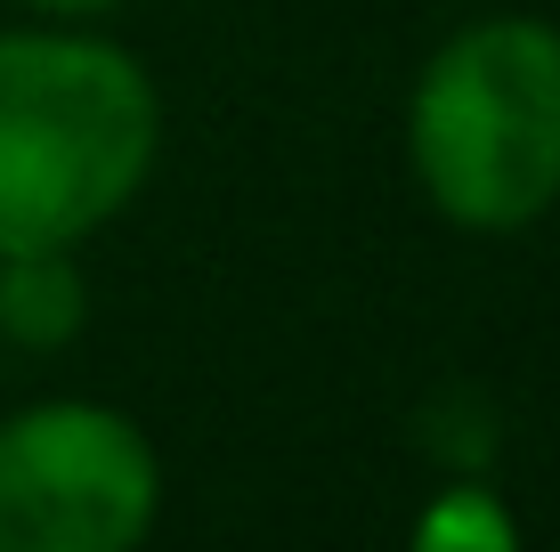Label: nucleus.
<instances>
[{
  "instance_id": "6",
  "label": "nucleus",
  "mask_w": 560,
  "mask_h": 552,
  "mask_svg": "<svg viewBox=\"0 0 560 552\" xmlns=\"http://www.w3.org/2000/svg\"><path fill=\"white\" fill-rule=\"evenodd\" d=\"M42 16H106V9H122V0H33Z\"/></svg>"
},
{
  "instance_id": "4",
  "label": "nucleus",
  "mask_w": 560,
  "mask_h": 552,
  "mask_svg": "<svg viewBox=\"0 0 560 552\" xmlns=\"http://www.w3.org/2000/svg\"><path fill=\"white\" fill-rule=\"evenodd\" d=\"M0 326L25 350H57L82 333V269L73 252H9L0 260Z\"/></svg>"
},
{
  "instance_id": "1",
  "label": "nucleus",
  "mask_w": 560,
  "mask_h": 552,
  "mask_svg": "<svg viewBox=\"0 0 560 552\" xmlns=\"http://www.w3.org/2000/svg\"><path fill=\"white\" fill-rule=\"evenodd\" d=\"M163 98L98 33H0V260L82 252L139 203Z\"/></svg>"
},
{
  "instance_id": "3",
  "label": "nucleus",
  "mask_w": 560,
  "mask_h": 552,
  "mask_svg": "<svg viewBox=\"0 0 560 552\" xmlns=\"http://www.w3.org/2000/svg\"><path fill=\"white\" fill-rule=\"evenodd\" d=\"M163 512V455L106 398H42L0 423V552H130Z\"/></svg>"
},
{
  "instance_id": "5",
  "label": "nucleus",
  "mask_w": 560,
  "mask_h": 552,
  "mask_svg": "<svg viewBox=\"0 0 560 552\" xmlns=\"http://www.w3.org/2000/svg\"><path fill=\"white\" fill-rule=\"evenodd\" d=\"M512 537H520V520L488 496V488H439L431 512L415 520V544H422V552H455V544H471V552H504Z\"/></svg>"
},
{
  "instance_id": "2",
  "label": "nucleus",
  "mask_w": 560,
  "mask_h": 552,
  "mask_svg": "<svg viewBox=\"0 0 560 552\" xmlns=\"http://www.w3.org/2000/svg\"><path fill=\"white\" fill-rule=\"evenodd\" d=\"M415 187L463 236H520L560 203V25L479 16L447 33L407 98Z\"/></svg>"
}]
</instances>
